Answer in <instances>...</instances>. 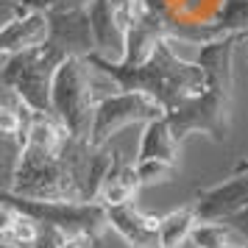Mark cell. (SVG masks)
<instances>
[{"mask_svg": "<svg viewBox=\"0 0 248 248\" xmlns=\"http://www.w3.org/2000/svg\"><path fill=\"white\" fill-rule=\"evenodd\" d=\"M246 36L232 34L215 42L198 45V64L203 67L206 84L190 101L168 112L173 134L184 140L190 134H206L212 142L223 145L229 140L232 103H234V53Z\"/></svg>", "mask_w": 248, "mask_h": 248, "instance_id": "6da1fadb", "label": "cell"}, {"mask_svg": "<svg viewBox=\"0 0 248 248\" xmlns=\"http://www.w3.org/2000/svg\"><path fill=\"white\" fill-rule=\"evenodd\" d=\"M92 154L95 148L90 145V140L78 137H73L62 154L23 145L17 151L6 192L39 201H87Z\"/></svg>", "mask_w": 248, "mask_h": 248, "instance_id": "7a4b0ae2", "label": "cell"}, {"mask_svg": "<svg viewBox=\"0 0 248 248\" xmlns=\"http://www.w3.org/2000/svg\"><path fill=\"white\" fill-rule=\"evenodd\" d=\"M173 39L159 42V47L151 53L148 62L128 67L120 64L114 59H106L101 53H90V64L95 67V73H101L106 78H112V84L117 90H140L154 95L165 109H176L179 103L190 101L192 95H198L206 84L203 67L198 62L179 56L173 45Z\"/></svg>", "mask_w": 248, "mask_h": 248, "instance_id": "3957f363", "label": "cell"}, {"mask_svg": "<svg viewBox=\"0 0 248 248\" xmlns=\"http://www.w3.org/2000/svg\"><path fill=\"white\" fill-rule=\"evenodd\" d=\"M95 67L87 56H70L62 62L53 78L50 92V112L70 128V134L78 140H90L95 123V87H92Z\"/></svg>", "mask_w": 248, "mask_h": 248, "instance_id": "277c9868", "label": "cell"}, {"mask_svg": "<svg viewBox=\"0 0 248 248\" xmlns=\"http://www.w3.org/2000/svg\"><path fill=\"white\" fill-rule=\"evenodd\" d=\"M3 201L31 215L39 226L59 229L67 237H81L92 246L109 229V206H103L101 201H39L6 190H3Z\"/></svg>", "mask_w": 248, "mask_h": 248, "instance_id": "5b68a950", "label": "cell"}, {"mask_svg": "<svg viewBox=\"0 0 248 248\" xmlns=\"http://www.w3.org/2000/svg\"><path fill=\"white\" fill-rule=\"evenodd\" d=\"M67 53L47 39L45 45L3 59V87L14 90L34 112H50L53 78Z\"/></svg>", "mask_w": 248, "mask_h": 248, "instance_id": "8992f818", "label": "cell"}, {"mask_svg": "<svg viewBox=\"0 0 248 248\" xmlns=\"http://www.w3.org/2000/svg\"><path fill=\"white\" fill-rule=\"evenodd\" d=\"M168 109L148 92L140 90H120L112 92L98 101L95 106V123H92V134H90V145L92 148H106L120 128L131 123H151L165 117Z\"/></svg>", "mask_w": 248, "mask_h": 248, "instance_id": "52a82bcc", "label": "cell"}, {"mask_svg": "<svg viewBox=\"0 0 248 248\" xmlns=\"http://www.w3.org/2000/svg\"><path fill=\"white\" fill-rule=\"evenodd\" d=\"M142 0H92L87 6L95 34V53L120 62L125 50V36L140 12Z\"/></svg>", "mask_w": 248, "mask_h": 248, "instance_id": "ba28073f", "label": "cell"}, {"mask_svg": "<svg viewBox=\"0 0 248 248\" xmlns=\"http://www.w3.org/2000/svg\"><path fill=\"white\" fill-rule=\"evenodd\" d=\"M198 223H220L248 209V173H232L226 181L203 187L192 195Z\"/></svg>", "mask_w": 248, "mask_h": 248, "instance_id": "9c48e42d", "label": "cell"}, {"mask_svg": "<svg viewBox=\"0 0 248 248\" xmlns=\"http://www.w3.org/2000/svg\"><path fill=\"white\" fill-rule=\"evenodd\" d=\"M50 39V14L45 12H14L0 31V56L9 59Z\"/></svg>", "mask_w": 248, "mask_h": 248, "instance_id": "30bf717a", "label": "cell"}, {"mask_svg": "<svg viewBox=\"0 0 248 248\" xmlns=\"http://www.w3.org/2000/svg\"><path fill=\"white\" fill-rule=\"evenodd\" d=\"M109 229H114L128 248H162L159 217L137 209L134 201L109 206Z\"/></svg>", "mask_w": 248, "mask_h": 248, "instance_id": "8fae6325", "label": "cell"}, {"mask_svg": "<svg viewBox=\"0 0 248 248\" xmlns=\"http://www.w3.org/2000/svg\"><path fill=\"white\" fill-rule=\"evenodd\" d=\"M50 42L59 45L67 56L95 53V34H92L90 12L87 9L53 12L50 14Z\"/></svg>", "mask_w": 248, "mask_h": 248, "instance_id": "7c38bea8", "label": "cell"}, {"mask_svg": "<svg viewBox=\"0 0 248 248\" xmlns=\"http://www.w3.org/2000/svg\"><path fill=\"white\" fill-rule=\"evenodd\" d=\"M148 159H154V162H168V165H173V168H179L181 140L173 134L168 114L159 117V120L145 123V131H142L140 151H137L134 162H148Z\"/></svg>", "mask_w": 248, "mask_h": 248, "instance_id": "4fadbf2b", "label": "cell"}, {"mask_svg": "<svg viewBox=\"0 0 248 248\" xmlns=\"http://www.w3.org/2000/svg\"><path fill=\"white\" fill-rule=\"evenodd\" d=\"M142 187L140 181V173H137L134 162H125L123 154L117 151L112 168L106 173V179L101 184V192H98V201L103 206H117V203H131V198L137 195V190Z\"/></svg>", "mask_w": 248, "mask_h": 248, "instance_id": "5bb4252c", "label": "cell"}, {"mask_svg": "<svg viewBox=\"0 0 248 248\" xmlns=\"http://www.w3.org/2000/svg\"><path fill=\"white\" fill-rule=\"evenodd\" d=\"M39 232H42V226L31 215L20 212L17 206L3 201V206H0V246L34 248L39 240Z\"/></svg>", "mask_w": 248, "mask_h": 248, "instance_id": "9a60e30c", "label": "cell"}, {"mask_svg": "<svg viewBox=\"0 0 248 248\" xmlns=\"http://www.w3.org/2000/svg\"><path fill=\"white\" fill-rule=\"evenodd\" d=\"M198 226V215L192 209V203L181 206L176 212H168L159 217V237H162V248H181L192 237Z\"/></svg>", "mask_w": 248, "mask_h": 248, "instance_id": "2e32d148", "label": "cell"}, {"mask_svg": "<svg viewBox=\"0 0 248 248\" xmlns=\"http://www.w3.org/2000/svg\"><path fill=\"white\" fill-rule=\"evenodd\" d=\"M206 25H209L212 42L232 34H240L248 39V0H223L220 12L215 14V20H209Z\"/></svg>", "mask_w": 248, "mask_h": 248, "instance_id": "e0dca14e", "label": "cell"}, {"mask_svg": "<svg viewBox=\"0 0 248 248\" xmlns=\"http://www.w3.org/2000/svg\"><path fill=\"white\" fill-rule=\"evenodd\" d=\"M190 243L195 248H232V246H246L240 234L229 223H198L192 232Z\"/></svg>", "mask_w": 248, "mask_h": 248, "instance_id": "ac0fdd59", "label": "cell"}, {"mask_svg": "<svg viewBox=\"0 0 248 248\" xmlns=\"http://www.w3.org/2000/svg\"><path fill=\"white\" fill-rule=\"evenodd\" d=\"M92 0H9L14 12H70V9H87Z\"/></svg>", "mask_w": 248, "mask_h": 248, "instance_id": "d6986e66", "label": "cell"}, {"mask_svg": "<svg viewBox=\"0 0 248 248\" xmlns=\"http://www.w3.org/2000/svg\"><path fill=\"white\" fill-rule=\"evenodd\" d=\"M137 165V173H140V181L142 184H159V181H170L176 176V170L173 165L168 162H154V159H148V162H134Z\"/></svg>", "mask_w": 248, "mask_h": 248, "instance_id": "ffe728a7", "label": "cell"}, {"mask_svg": "<svg viewBox=\"0 0 248 248\" xmlns=\"http://www.w3.org/2000/svg\"><path fill=\"white\" fill-rule=\"evenodd\" d=\"M223 223H229L232 229H234L237 234H240V240L248 246V209H243V212H237L234 217H229V220H223Z\"/></svg>", "mask_w": 248, "mask_h": 248, "instance_id": "44dd1931", "label": "cell"}, {"mask_svg": "<svg viewBox=\"0 0 248 248\" xmlns=\"http://www.w3.org/2000/svg\"><path fill=\"white\" fill-rule=\"evenodd\" d=\"M62 248H95V246H92V243H87V240H81V237H67Z\"/></svg>", "mask_w": 248, "mask_h": 248, "instance_id": "7402d4cb", "label": "cell"}, {"mask_svg": "<svg viewBox=\"0 0 248 248\" xmlns=\"http://www.w3.org/2000/svg\"><path fill=\"white\" fill-rule=\"evenodd\" d=\"M234 173H248V159H240V162H237Z\"/></svg>", "mask_w": 248, "mask_h": 248, "instance_id": "603a6c76", "label": "cell"}, {"mask_svg": "<svg viewBox=\"0 0 248 248\" xmlns=\"http://www.w3.org/2000/svg\"><path fill=\"white\" fill-rule=\"evenodd\" d=\"M243 47H246V56H248V39H243Z\"/></svg>", "mask_w": 248, "mask_h": 248, "instance_id": "cb8c5ba5", "label": "cell"}, {"mask_svg": "<svg viewBox=\"0 0 248 248\" xmlns=\"http://www.w3.org/2000/svg\"><path fill=\"white\" fill-rule=\"evenodd\" d=\"M3 248H14V246H3Z\"/></svg>", "mask_w": 248, "mask_h": 248, "instance_id": "d4e9b609", "label": "cell"}]
</instances>
